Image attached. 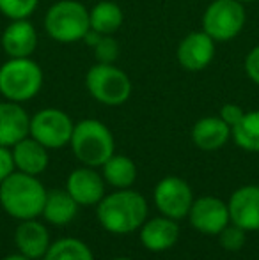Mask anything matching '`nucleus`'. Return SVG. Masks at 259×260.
<instances>
[{
  "label": "nucleus",
  "instance_id": "obj_5",
  "mask_svg": "<svg viewBox=\"0 0 259 260\" xmlns=\"http://www.w3.org/2000/svg\"><path fill=\"white\" fill-rule=\"evenodd\" d=\"M45 30L53 41L76 43L91 32L89 11L78 0H61L48 9Z\"/></svg>",
  "mask_w": 259,
  "mask_h": 260
},
{
  "label": "nucleus",
  "instance_id": "obj_4",
  "mask_svg": "<svg viewBox=\"0 0 259 260\" xmlns=\"http://www.w3.org/2000/svg\"><path fill=\"white\" fill-rule=\"evenodd\" d=\"M41 87L43 71L31 57L9 58L0 66V94L7 101H28L38 96Z\"/></svg>",
  "mask_w": 259,
  "mask_h": 260
},
{
  "label": "nucleus",
  "instance_id": "obj_8",
  "mask_svg": "<svg viewBox=\"0 0 259 260\" xmlns=\"http://www.w3.org/2000/svg\"><path fill=\"white\" fill-rule=\"evenodd\" d=\"M73 127L71 119L63 110L45 108L31 119V137L46 149H59L69 144Z\"/></svg>",
  "mask_w": 259,
  "mask_h": 260
},
{
  "label": "nucleus",
  "instance_id": "obj_3",
  "mask_svg": "<svg viewBox=\"0 0 259 260\" xmlns=\"http://www.w3.org/2000/svg\"><path fill=\"white\" fill-rule=\"evenodd\" d=\"M73 154L87 167H103L110 156H114L116 142L110 129L96 119L80 120L73 127L71 135Z\"/></svg>",
  "mask_w": 259,
  "mask_h": 260
},
{
  "label": "nucleus",
  "instance_id": "obj_22",
  "mask_svg": "<svg viewBox=\"0 0 259 260\" xmlns=\"http://www.w3.org/2000/svg\"><path fill=\"white\" fill-rule=\"evenodd\" d=\"M103 177L114 188L126 189L137 179V168L130 157L114 154L103 163Z\"/></svg>",
  "mask_w": 259,
  "mask_h": 260
},
{
  "label": "nucleus",
  "instance_id": "obj_20",
  "mask_svg": "<svg viewBox=\"0 0 259 260\" xmlns=\"http://www.w3.org/2000/svg\"><path fill=\"white\" fill-rule=\"evenodd\" d=\"M78 212V204L73 200V197L63 189H53L46 193L45 207H43V216L46 221L52 225H68Z\"/></svg>",
  "mask_w": 259,
  "mask_h": 260
},
{
  "label": "nucleus",
  "instance_id": "obj_18",
  "mask_svg": "<svg viewBox=\"0 0 259 260\" xmlns=\"http://www.w3.org/2000/svg\"><path fill=\"white\" fill-rule=\"evenodd\" d=\"M13 159L14 167L20 172L28 175H39L48 167V152L46 147L41 145L34 138H23L16 145H13Z\"/></svg>",
  "mask_w": 259,
  "mask_h": 260
},
{
  "label": "nucleus",
  "instance_id": "obj_31",
  "mask_svg": "<svg viewBox=\"0 0 259 260\" xmlns=\"http://www.w3.org/2000/svg\"><path fill=\"white\" fill-rule=\"evenodd\" d=\"M4 260H32V258H28V257H25L23 253H20V255H9V257H6Z\"/></svg>",
  "mask_w": 259,
  "mask_h": 260
},
{
  "label": "nucleus",
  "instance_id": "obj_25",
  "mask_svg": "<svg viewBox=\"0 0 259 260\" xmlns=\"http://www.w3.org/2000/svg\"><path fill=\"white\" fill-rule=\"evenodd\" d=\"M39 0H0V13L9 20H25L38 7Z\"/></svg>",
  "mask_w": 259,
  "mask_h": 260
},
{
  "label": "nucleus",
  "instance_id": "obj_33",
  "mask_svg": "<svg viewBox=\"0 0 259 260\" xmlns=\"http://www.w3.org/2000/svg\"><path fill=\"white\" fill-rule=\"evenodd\" d=\"M112 260H131V258H126V257H119V258H112Z\"/></svg>",
  "mask_w": 259,
  "mask_h": 260
},
{
  "label": "nucleus",
  "instance_id": "obj_21",
  "mask_svg": "<svg viewBox=\"0 0 259 260\" xmlns=\"http://www.w3.org/2000/svg\"><path fill=\"white\" fill-rule=\"evenodd\" d=\"M91 30L100 36H112L123 25V11L116 2L103 0L89 11Z\"/></svg>",
  "mask_w": 259,
  "mask_h": 260
},
{
  "label": "nucleus",
  "instance_id": "obj_2",
  "mask_svg": "<svg viewBox=\"0 0 259 260\" xmlns=\"http://www.w3.org/2000/svg\"><path fill=\"white\" fill-rule=\"evenodd\" d=\"M46 191L45 186L23 172H13L0 182V204L7 214L18 219H34L43 214Z\"/></svg>",
  "mask_w": 259,
  "mask_h": 260
},
{
  "label": "nucleus",
  "instance_id": "obj_24",
  "mask_svg": "<svg viewBox=\"0 0 259 260\" xmlns=\"http://www.w3.org/2000/svg\"><path fill=\"white\" fill-rule=\"evenodd\" d=\"M43 260H94V257L85 243L73 237H66L53 243Z\"/></svg>",
  "mask_w": 259,
  "mask_h": 260
},
{
  "label": "nucleus",
  "instance_id": "obj_30",
  "mask_svg": "<svg viewBox=\"0 0 259 260\" xmlns=\"http://www.w3.org/2000/svg\"><path fill=\"white\" fill-rule=\"evenodd\" d=\"M243 110L240 108L238 105H233V103H229V105H224L222 106V110H220V119L224 120L225 124H229V126H235L236 122H238L240 119L243 117Z\"/></svg>",
  "mask_w": 259,
  "mask_h": 260
},
{
  "label": "nucleus",
  "instance_id": "obj_9",
  "mask_svg": "<svg viewBox=\"0 0 259 260\" xmlns=\"http://www.w3.org/2000/svg\"><path fill=\"white\" fill-rule=\"evenodd\" d=\"M155 204L167 218L181 219L190 212V207L194 204V195H192L190 186L183 179L170 175L156 184Z\"/></svg>",
  "mask_w": 259,
  "mask_h": 260
},
{
  "label": "nucleus",
  "instance_id": "obj_27",
  "mask_svg": "<svg viewBox=\"0 0 259 260\" xmlns=\"http://www.w3.org/2000/svg\"><path fill=\"white\" fill-rule=\"evenodd\" d=\"M220 244L227 251H238L245 244V230L233 223V226H225L220 234Z\"/></svg>",
  "mask_w": 259,
  "mask_h": 260
},
{
  "label": "nucleus",
  "instance_id": "obj_32",
  "mask_svg": "<svg viewBox=\"0 0 259 260\" xmlns=\"http://www.w3.org/2000/svg\"><path fill=\"white\" fill-rule=\"evenodd\" d=\"M238 2H242V4H249V2H254V0H238Z\"/></svg>",
  "mask_w": 259,
  "mask_h": 260
},
{
  "label": "nucleus",
  "instance_id": "obj_10",
  "mask_svg": "<svg viewBox=\"0 0 259 260\" xmlns=\"http://www.w3.org/2000/svg\"><path fill=\"white\" fill-rule=\"evenodd\" d=\"M190 223L195 230L208 236H218L229 225V207L220 199L200 197L190 207Z\"/></svg>",
  "mask_w": 259,
  "mask_h": 260
},
{
  "label": "nucleus",
  "instance_id": "obj_16",
  "mask_svg": "<svg viewBox=\"0 0 259 260\" xmlns=\"http://www.w3.org/2000/svg\"><path fill=\"white\" fill-rule=\"evenodd\" d=\"M14 243H16L20 253L28 258H41L50 248V236L48 230L43 223L34 219H23L18 225L14 234Z\"/></svg>",
  "mask_w": 259,
  "mask_h": 260
},
{
  "label": "nucleus",
  "instance_id": "obj_12",
  "mask_svg": "<svg viewBox=\"0 0 259 260\" xmlns=\"http://www.w3.org/2000/svg\"><path fill=\"white\" fill-rule=\"evenodd\" d=\"M229 219L245 232L259 230V186H243L231 195Z\"/></svg>",
  "mask_w": 259,
  "mask_h": 260
},
{
  "label": "nucleus",
  "instance_id": "obj_1",
  "mask_svg": "<svg viewBox=\"0 0 259 260\" xmlns=\"http://www.w3.org/2000/svg\"><path fill=\"white\" fill-rule=\"evenodd\" d=\"M98 221L112 234H130L140 229L148 216V204L137 191L121 189L98 202Z\"/></svg>",
  "mask_w": 259,
  "mask_h": 260
},
{
  "label": "nucleus",
  "instance_id": "obj_6",
  "mask_svg": "<svg viewBox=\"0 0 259 260\" xmlns=\"http://www.w3.org/2000/svg\"><path fill=\"white\" fill-rule=\"evenodd\" d=\"M85 87L89 94L101 105L119 106L125 105L131 96V80L123 69L114 64H101L87 71Z\"/></svg>",
  "mask_w": 259,
  "mask_h": 260
},
{
  "label": "nucleus",
  "instance_id": "obj_15",
  "mask_svg": "<svg viewBox=\"0 0 259 260\" xmlns=\"http://www.w3.org/2000/svg\"><path fill=\"white\" fill-rule=\"evenodd\" d=\"M38 46V32L34 25L25 20H13L2 34V48L11 58H27Z\"/></svg>",
  "mask_w": 259,
  "mask_h": 260
},
{
  "label": "nucleus",
  "instance_id": "obj_19",
  "mask_svg": "<svg viewBox=\"0 0 259 260\" xmlns=\"http://www.w3.org/2000/svg\"><path fill=\"white\" fill-rule=\"evenodd\" d=\"M231 137V126L220 117H203L192 129V140L203 151H217L224 147Z\"/></svg>",
  "mask_w": 259,
  "mask_h": 260
},
{
  "label": "nucleus",
  "instance_id": "obj_29",
  "mask_svg": "<svg viewBox=\"0 0 259 260\" xmlns=\"http://www.w3.org/2000/svg\"><path fill=\"white\" fill-rule=\"evenodd\" d=\"M14 172V159H13V152L7 147L0 145V182L4 179H7L11 174Z\"/></svg>",
  "mask_w": 259,
  "mask_h": 260
},
{
  "label": "nucleus",
  "instance_id": "obj_26",
  "mask_svg": "<svg viewBox=\"0 0 259 260\" xmlns=\"http://www.w3.org/2000/svg\"><path fill=\"white\" fill-rule=\"evenodd\" d=\"M93 46H94V55H96L98 62H101V64H114V60L119 55L118 43L110 36H101Z\"/></svg>",
  "mask_w": 259,
  "mask_h": 260
},
{
  "label": "nucleus",
  "instance_id": "obj_23",
  "mask_svg": "<svg viewBox=\"0 0 259 260\" xmlns=\"http://www.w3.org/2000/svg\"><path fill=\"white\" fill-rule=\"evenodd\" d=\"M231 137L243 151L259 152V110L243 113L242 119L231 127Z\"/></svg>",
  "mask_w": 259,
  "mask_h": 260
},
{
  "label": "nucleus",
  "instance_id": "obj_17",
  "mask_svg": "<svg viewBox=\"0 0 259 260\" xmlns=\"http://www.w3.org/2000/svg\"><path fill=\"white\" fill-rule=\"evenodd\" d=\"M180 237V226L172 218H155L140 229V243L149 251H165L174 246Z\"/></svg>",
  "mask_w": 259,
  "mask_h": 260
},
{
  "label": "nucleus",
  "instance_id": "obj_7",
  "mask_svg": "<svg viewBox=\"0 0 259 260\" xmlns=\"http://www.w3.org/2000/svg\"><path fill=\"white\" fill-rule=\"evenodd\" d=\"M245 7L238 0H213L203 16V30L215 41L235 39L245 27Z\"/></svg>",
  "mask_w": 259,
  "mask_h": 260
},
{
  "label": "nucleus",
  "instance_id": "obj_11",
  "mask_svg": "<svg viewBox=\"0 0 259 260\" xmlns=\"http://www.w3.org/2000/svg\"><path fill=\"white\" fill-rule=\"evenodd\" d=\"M215 39L204 30L188 34L178 46V62L187 71H203L215 57Z\"/></svg>",
  "mask_w": 259,
  "mask_h": 260
},
{
  "label": "nucleus",
  "instance_id": "obj_14",
  "mask_svg": "<svg viewBox=\"0 0 259 260\" xmlns=\"http://www.w3.org/2000/svg\"><path fill=\"white\" fill-rule=\"evenodd\" d=\"M31 135V117L14 101L0 103V145L13 147Z\"/></svg>",
  "mask_w": 259,
  "mask_h": 260
},
{
  "label": "nucleus",
  "instance_id": "obj_13",
  "mask_svg": "<svg viewBox=\"0 0 259 260\" xmlns=\"http://www.w3.org/2000/svg\"><path fill=\"white\" fill-rule=\"evenodd\" d=\"M66 191L78 206H96L105 197L103 179L93 168H78L69 174Z\"/></svg>",
  "mask_w": 259,
  "mask_h": 260
},
{
  "label": "nucleus",
  "instance_id": "obj_28",
  "mask_svg": "<svg viewBox=\"0 0 259 260\" xmlns=\"http://www.w3.org/2000/svg\"><path fill=\"white\" fill-rule=\"evenodd\" d=\"M245 73L259 87V45L250 50L249 55L245 57Z\"/></svg>",
  "mask_w": 259,
  "mask_h": 260
}]
</instances>
